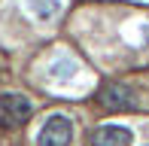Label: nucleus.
I'll return each instance as SVG.
<instances>
[{
    "label": "nucleus",
    "instance_id": "nucleus-1",
    "mask_svg": "<svg viewBox=\"0 0 149 146\" xmlns=\"http://www.w3.org/2000/svg\"><path fill=\"white\" fill-rule=\"evenodd\" d=\"M70 140H73V122L64 113H52L37 134V146H70Z\"/></svg>",
    "mask_w": 149,
    "mask_h": 146
},
{
    "label": "nucleus",
    "instance_id": "nucleus-2",
    "mask_svg": "<svg viewBox=\"0 0 149 146\" xmlns=\"http://www.w3.org/2000/svg\"><path fill=\"white\" fill-rule=\"evenodd\" d=\"M97 101H100V107L110 110V113H125V110L137 107V97H134V91L125 82H104L100 91H97Z\"/></svg>",
    "mask_w": 149,
    "mask_h": 146
},
{
    "label": "nucleus",
    "instance_id": "nucleus-3",
    "mask_svg": "<svg viewBox=\"0 0 149 146\" xmlns=\"http://www.w3.org/2000/svg\"><path fill=\"white\" fill-rule=\"evenodd\" d=\"M33 113V104L24 95H3L0 97V116H3L6 125H22L28 122Z\"/></svg>",
    "mask_w": 149,
    "mask_h": 146
},
{
    "label": "nucleus",
    "instance_id": "nucleus-4",
    "mask_svg": "<svg viewBox=\"0 0 149 146\" xmlns=\"http://www.w3.org/2000/svg\"><path fill=\"white\" fill-rule=\"evenodd\" d=\"M134 131L125 125H100L91 131V146H131Z\"/></svg>",
    "mask_w": 149,
    "mask_h": 146
},
{
    "label": "nucleus",
    "instance_id": "nucleus-5",
    "mask_svg": "<svg viewBox=\"0 0 149 146\" xmlns=\"http://www.w3.org/2000/svg\"><path fill=\"white\" fill-rule=\"evenodd\" d=\"M33 18H40V22H52V18L61 12V0H28Z\"/></svg>",
    "mask_w": 149,
    "mask_h": 146
}]
</instances>
